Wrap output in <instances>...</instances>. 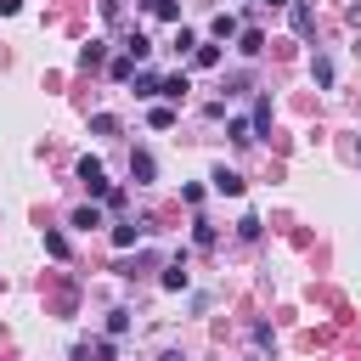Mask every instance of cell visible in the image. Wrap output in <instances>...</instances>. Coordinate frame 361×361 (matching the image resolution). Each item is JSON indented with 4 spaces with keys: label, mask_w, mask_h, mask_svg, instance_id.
I'll return each mask as SVG.
<instances>
[{
    "label": "cell",
    "mask_w": 361,
    "mask_h": 361,
    "mask_svg": "<svg viewBox=\"0 0 361 361\" xmlns=\"http://www.w3.org/2000/svg\"><path fill=\"white\" fill-rule=\"evenodd\" d=\"M90 130H96V135H113V130H118V118H113V113H96V118H90Z\"/></svg>",
    "instance_id": "obj_24"
},
{
    "label": "cell",
    "mask_w": 361,
    "mask_h": 361,
    "mask_svg": "<svg viewBox=\"0 0 361 361\" xmlns=\"http://www.w3.org/2000/svg\"><path fill=\"white\" fill-rule=\"evenodd\" d=\"M118 11H124V0H102V17L107 23H118Z\"/></svg>",
    "instance_id": "obj_26"
},
{
    "label": "cell",
    "mask_w": 361,
    "mask_h": 361,
    "mask_svg": "<svg viewBox=\"0 0 361 361\" xmlns=\"http://www.w3.org/2000/svg\"><path fill=\"white\" fill-rule=\"evenodd\" d=\"M107 333L124 338V333H130V310H107Z\"/></svg>",
    "instance_id": "obj_17"
},
{
    "label": "cell",
    "mask_w": 361,
    "mask_h": 361,
    "mask_svg": "<svg viewBox=\"0 0 361 361\" xmlns=\"http://www.w3.org/2000/svg\"><path fill=\"white\" fill-rule=\"evenodd\" d=\"M209 180H214V192H220V197H243V186H248V180H243L237 169H226V164H220Z\"/></svg>",
    "instance_id": "obj_2"
},
{
    "label": "cell",
    "mask_w": 361,
    "mask_h": 361,
    "mask_svg": "<svg viewBox=\"0 0 361 361\" xmlns=\"http://www.w3.org/2000/svg\"><path fill=\"white\" fill-rule=\"evenodd\" d=\"M135 96H141V102L158 96V79H152V73H135Z\"/></svg>",
    "instance_id": "obj_22"
},
{
    "label": "cell",
    "mask_w": 361,
    "mask_h": 361,
    "mask_svg": "<svg viewBox=\"0 0 361 361\" xmlns=\"http://www.w3.org/2000/svg\"><path fill=\"white\" fill-rule=\"evenodd\" d=\"M102 56H107V45H102V39H90V45L79 51V68H102Z\"/></svg>",
    "instance_id": "obj_11"
},
{
    "label": "cell",
    "mask_w": 361,
    "mask_h": 361,
    "mask_svg": "<svg viewBox=\"0 0 361 361\" xmlns=\"http://www.w3.org/2000/svg\"><path fill=\"white\" fill-rule=\"evenodd\" d=\"M237 51H243V56H259V51H265V34H259V28H237Z\"/></svg>",
    "instance_id": "obj_4"
},
{
    "label": "cell",
    "mask_w": 361,
    "mask_h": 361,
    "mask_svg": "<svg viewBox=\"0 0 361 361\" xmlns=\"http://www.w3.org/2000/svg\"><path fill=\"white\" fill-rule=\"evenodd\" d=\"M310 79L327 90V85H333V62H327V56H316V62H310Z\"/></svg>",
    "instance_id": "obj_14"
},
{
    "label": "cell",
    "mask_w": 361,
    "mask_h": 361,
    "mask_svg": "<svg viewBox=\"0 0 361 361\" xmlns=\"http://www.w3.org/2000/svg\"><path fill=\"white\" fill-rule=\"evenodd\" d=\"M265 6H288V0H265Z\"/></svg>",
    "instance_id": "obj_27"
},
{
    "label": "cell",
    "mask_w": 361,
    "mask_h": 361,
    "mask_svg": "<svg viewBox=\"0 0 361 361\" xmlns=\"http://www.w3.org/2000/svg\"><path fill=\"white\" fill-rule=\"evenodd\" d=\"M192 243H197V248H214V226H209V220H197V231H192Z\"/></svg>",
    "instance_id": "obj_25"
},
{
    "label": "cell",
    "mask_w": 361,
    "mask_h": 361,
    "mask_svg": "<svg viewBox=\"0 0 361 361\" xmlns=\"http://www.w3.org/2000/svg\"><path fill=\"white\" fill-rule=\"evenodd\" d=\"M141 237H147V226H135V220H130V226H113V243H118V248H135Z\"/></svg>",
    "instance_id": "obj_7"
},
{
    "label": "cell",
    "mask_w": 361,
    "mask_h": 361,
    "mask_svg": "<svg viewBox=\"0 0 361 361\" xmlns=\"http://www.w3.org/2000/svg\"><path fill=\"white\" fill-rule=\"evenodd\" d=\"M214 62H220V39H214V45H197V51H192V68H214Z\"/></svg>",
    "instance_id": "obj_12"
},
{
    "label": "cell",
    "mask_w": 361,
    "mask_h": 361,
    "mask_svg": "<svg viewBox=\"0 0 361 361\" xmlns=\"http://www.w3.org/2000/svg\"><path fill=\"white\" fill-rule=\"evenodd\" d=\"M164 288H169V293H180V288H186V259L164 265Z\"/></svg>",
    "instance_id": "obj_9"
},
{
    "label": "cell",
    "mask_w": 361,
    "mask_h": 361,
    "mask_svg": "<svg viewBox=\"0 0 361 361\" xmlns=\"http://www.w3.org/2000/svg\"><path fill=\"white\" fill-rule=\"evenodd\" d=\"M288 23H293V34H310V6L305 0H288Z\"/></svg>",
    "instance_id": "obj_6"
},
{
    "label": "cell",
    "mask_w": 361,
    "mask_h": 361,
    "mask_svg": "<svg viewBox=\"0 0 361 361\" xmlns=\"http://www.w3.org/2000/svg\"><path fill=\"white\" fill-rule=\"evenodd\" d=\"M186 90H192V79H186V73H169V79H158V96H169V102H180Z\"/></svg>",
    "instance_id": "obj_5"
},
{
    "label": "cell",
    "mask_w": 361,
    "mask_h": 361,
    "mask_svg": "<svg viewBox=\"0 0 361 361\" xmlns=\"http://www.w3.org/2000/svg\"><path fill=\"white\" fill-rule=\"evenodd\" d=\"M73 226H79V231H90V226H102V209H73Z\"/></svg>",
    "instance_id": "obj_20"
},
{
    "label": "cell",
    "mask_w": 361,
    "mask_h": 361,
    "mask_svg": "<svg viewBox=\"0 0 361 361\" xmlns=\"http://www.w3.org/2000/svg\"><path fill=\"white\" fill-rule=\"evenodd\" d=\"M79 180H85V192H90V197H107V192H113V186H107V175H102V164H96V158H79Z\"/></svg>",
    "instance_id": "obj_1"
},
{
    "label": "cell",
    "mask_w": 361,
    "mask_h": 361,
    "mask_svg": "<svg viewBox=\"0 0 361 361\" xmlns=\"http://www.w3.org/2000/svg\"><path fill=\"white\" fill-rule=\"evenodd\" d=\"M147 118H152V130H169V124H175V107H152Z\"/></svg>",
    "instance_id": "obj_23"
},
{
    "label": "cell",
    "mask_w": 361,
    "mask_h": 361,
    "mask_svg": "<svg viewBox=\"0 0 361 361\" xmlns=\"http://www.w3.org/2000/svg\"><path fill=\"white\" fill-rule=\"evenodd\" d=\"M45 254H51V259H68V237H62V231H45Z\"/></svg>",
    "instance_id": "obj_16"
},
{
    "label": "cell",
    "mask_w": 361,
    "mask_h": 361,
    "mask_svg": "<svg viewBox=\"0 0 361 361\" xmlns=\"http://www.w3.org/2000/svg\"><path fill=\"white\" fill-rule=\"evenodd\" d=\"M226 130H231V141H237V147H248V141H254V124H243V118H231Z\"/></svg>",
    "instance_id": "obj_19"
},
{
    "label": "cell",
    "mask_w": 361,
    "mask_h": 361,
    "mask_svg": "<svg viewBox=\"0 0 361 361\" xmlns=\"http://www.w3.org/2000/svg\"><path fill=\"white\" fill-rule=\"evenodd\" d=\"M107 73H113V79H118V85H124V79H135V56H130V51H124V56H118V62H113V68H107Z\"/></svg>",
    "instance_id": "obj_13"
},
{
    "label": "cell",
    "mask_w": 361,
    "mask_h": 361,
    "mask_svg": "<svg viewBox=\"0 0 361 361\" xmlns=\"http://www.w3.org/2000/svg\"><path fill=\"white\" fill-rule=\"evenodd\" d=\"M124 51H130V56H135V62H141V56H147V51H152V45H147V34H130V39H124Z\"/></svg>",
    "instance_id": "obj_21"
},
{
    "label": "cell",
    "mask_w": 361,
    "mask_h": 361,
    "mask_svg": "<svg viewBox=\"0 0 361 361\" xmlns=\"http://www.w3.org/2000/svg\"><path fill=\"white\" fill-rule=\"evenodd\" d=\"M152 175H158V164H152V152H130V180H135V186H147Z\"/></svg>",
    "instance_id": "obj_3"
},
{
    "label": "cell",
    "mask_w": 361,
    "mask_h": 361,
    "mask_svg": "<svg viewBox=\"0 0 361 361\" xmlns=\"http://www.w3.org/2000/svg\"><path fill=\"white\" fill-rule=\"evenodd\" d=\"M209 34H214V39H231V34H237V17H231V11H220V17L209 23Z\"/></svg>",
    "instance_id": "obj_10"
},
{
    "label": "cell",
    "mask_w": 361,
    "mask_h": 361,
    "mask_svg": "<svg viewBox=\"0 0 361 361\" xmlns=\"http://www.w3.org/2000/svg\"><path fill=\"white\" fill-rule=\"evenodd\" d=\"M147 11H152V17H164V23H175V17H180V6H175V0H147Z\"/></svg>",
    "instance_id": "obj_18"
},
{
    "label": "cell",
    "mask_w": 361,
    "mask_h": 361,
    "mask_svg": "<svg viewBox=\"0 0 361 361\" xmlns=\"http://www.w3.org/2000/svg\"><path fill=\"white\" fill-rule=\"evenodd\" d=\"M237 237H243V243H259V214H243V220H237Z\"/></svg>",
    "instance_id": "obj_15"
},
{
    "label": "cell",
    "mask_w": 361,
    "mask_h": 361,
    "mask_svg": "<svg viewBox=\"0 0 361 361\" xmlns=\"http://www.w3.org/2000/svg\"><path fill=\"white\" fill-rule=\"evenodd\" d=\"M259 135H271V102H265V96L254 102V141H259Z\"/></svg>",
    "instance_id": "obj_8"
}]
</instances>
